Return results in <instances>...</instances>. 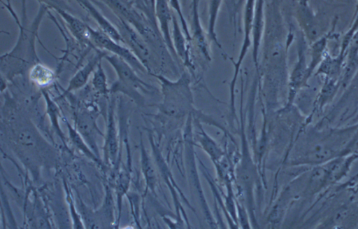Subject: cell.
Instances as JSON below:
<instances>
[{
    "label": "cell",
    "mask_w": 358,
    "mask_h": 229,
    "mask_svg": "<svg viewBox=\"0 0 358 229\" xmlns=\"http://www.w3.org/2000/svg\"><path fill=\"white\" fill-rule=\"evenodd\" d=\"M96 21L99 29L115 41L124 44L123 39L115 25L106 18L90 0H75Z\"/></svg>",
    "instance_id": "cell-19"
},
{
    "label": "cell",
    "mask_w": 358,
    "mask_h": 229,
    "mask_svg": "<svg viewBox=\"0 0 358 229\" xmlns=\"http://www.w3.org/2000/svg\"><path fill=\"white\" fill-rule=\"evenodd\" d=\"M28 78L32 84L44 89L56 81L57 73L41 62H38L29 69Z\"/></svg>",
    "instance_id": "cell-21"
},
{
    "label": "cell",
    "mask_w": 358,
    "mask_h": 229,
    "mask_svg": "<svg viewBox=\"0 0 358 229\" xmlns=\"http://www.w3.org/2000/svg\"><path fill=\"white\" fill-rule=\"evenodd\" d=\"M194 118V117H193ZM194 121L200 130L197 133V141L201 147L210 157L212 160L217 164L222 159L224 153L219 146L203 130L201 121L194 118Z\"/></svg>",
    "instance_id": "cell-23"
},
{
    "label": "cell",
    "mask_w": 358,
    "mask_h": 229,
    "mask_svg": "<svg viewBox=\"0 0 358 229\" xmlns=\"http://www.w3.org/2000/svg\"><path fill=\"white\" fill-rule=\"evenodd\" d=\"M41 93L45 102V112L49 117L51 125L56 133L63 139L64 135L59 122V118H62L59 107L45 88L41 89Z\"/></svg>",
    "instance_id": "cell-25"
},
{
    "label": "cell",
    "mask_w": 358,
    "mask_h": 229,
    "mask_svg": "<svg viewBox=\"0 0 358 229\" xmlns=\"http://www.w3.org/2000/svg\"><path fill=\"white\" fill-rule=\"evenodd\" d=\"M155 15L162 37L174 57L178 60L173 48L170 25L172 22L173 13L168 0L155 1Z\"/></svg>",
    "instance_id": "cell-16"
},
{
    "label": "cell",
    "mask_w": 358,
    "mask_h": 229,
    "mask_svg": "<svg viewBox=\"0 0 358 229\" xmlns=\"http://www.w3.org/2000/svg\"><path fill=\"white\" fill-rule=\"evenodd\" d=\"M323 79V83L313 100L311 111L305 119L303 126L309 125L314 116L322 113L324 109L334 100L341 88L340 80L330 78Z\"/></svg>",
    "instance_id": "cell-11"
},
{
    "label": "cell",
    "mask_w": 358,
    "mask_h": 229,
    "mask_svg": "<svg viewBox=\"0 0 358 229\" xmlns=\"http://www.w3.org/2000/svg\"><path fill=\"white\" fill-rule=\"evenodd\" d=\"M334 26L330 32L322 35L310 43V59L308 63V74L310 78L327 53V43L329 39L334 36Z\"/></svg>",
    "instance_id": "cell-22"
},
{
    "label": "cell",
    "mask_w": 358,
    "mask_h": 229,
    "mask_svg": "<svg viewBox=\"0 0 358 229\" xmlns=\"http://www.w3.org/2000/svg\"><path fill=\"white\" fill-rule=\"evenodd\" d=\"M53 11L62 18L69 32L84 50L87 51L90 49L96 50L89 39L87 24L66 10L57 8Z\"/></svg>",
    "instance_id": "cell-13"
},
{
    "label": "cell",
    "mask_w": 358,
    "mask_h": 229,
    "mask_svg": "<svg viewBox=\"0 0 358 229\" xmlns=\"http://www.w3.org/2000/svg\"><path fill=\"white\" fill-rule=\"evenodd\" d=\"M200 0H192V19L190 30L192 43L193 42L199 55L206 62L211 61L210 47L207 34L204 32L199 15Z\"/></svg>",
    "instance_id": "cell-15"
},
{
    "label": "cell",
    "mask_w": 358,
    "mask_h": 229,
    "mask_svg": "<svg viewBox=\"0 0 358 229\" xmlns=\"http://www.w3.org/2000/svg\"><path fill=\"white\" fill-rule=\"evenodd\" d=\"M115 99L111 98L108 103L106 119V131L103 146L104 161L107 165H114L118 151L117 131L115 118Z\"/></svg>",
    "instance_id": "cell-12"
},
{
    "label": "cell",
    "mask_w": 358,
    "mask_h": 229,
    "mask_svg": "<svg viewBox=\"0 0 358 229\" xmlns=\"http://www.w3.org/2000/svg\"><path fill=\"white\" fill-rule=\"evenodd\" d=\"M1 3L3 4L5 8L7 9L10 15L12 16L13 19L15 20L17 25L20 24V19L17 15L15 11L13 8L11 1L10 0H1Z\"/></svg>",
    "instance_id": "cell-31"
},
{
    "label": "cell",
    "mask_w": 358,
    "mask_h": 229,
    "mask_svg": "<svg viewBox=\"0 0 358 229\" xmlns=\"http://www.w3.org/2000/svg\"><path fill=\"white\" fill-rule=\"evenodd\" d=\"M22 2V18L19 25V34L13 48L1 55L0 68L5 78H12L22 74L27 68L41 62L36 50V41L38 39V29L45 14L49 8L40 4L38 11L31 24H28L26 0ZM40 41V40H39Z\"/></svg>",
    "instance_id": "cell-2"
},
{
    "label": "cell",
    "mask_w": 358,
    "mask_h": 229,
    "mask_svg": "<svg viewBox=\"0 0 358 229\" xmlns=\"http://www.w3.org/2000/svg\"><path fill=\"white\" fill-rule=\"evenodd\" d=\"M89 39L96 49L110 53L122 58L129 63L136 71L148 73L147 69L138 58L125 45L120 43L100 29H94L89 25Z\"/></svg>",
    "instance_id": "cell-6"
},
{
    "label": "cell",
    "mask_w": 358,
    "mask_h": 229,
    "mask_svg": "<svg viewBox=\"0 0 358 229\" xmlns=\"http://www.w3.org/2000/svg\"><path fill=\"white\" fill-rule=\"evenodd\" d=\"M255 0H245L243 14V40L240 48L237 60L234 62V76L230 83L229 102L230 113L231 117H236L234 90L242 62L245 59L249 48L252 46V27L255 13Z\"/></svg>",
    "instance_id": "cell-7"
},
{
    "label": "cell",
    "mask_w": 358,
    "mask_h": 229,
    "mask_svg": "<svg viewBox=\"0 0 358 229\" xmlns=\"http://www.w3.org/2000/svg\"><path fill=\"white\" fill-rule=\"evenodd\" d=\"M130 1H131L133 3V4H136V3H138L139 1L141 0H129Z\"/></svg>",
    "instance_id": "cell-35"
},
{
    "label": "cell",
    "mask_w": 358,
    "mask_h": 229,
    "mask_svg": "<svg viewBox=\"0 0 358 229\" xmlns=\"http://www.w3.org/2000/svg\"><path fill=\"white\" fill-rule=\"evenodd\" d=\"M39 4L47 6L50 11L57 8H62L68 11H71V8L66 0H36Z\"/></svg>",
    "instance_id": "cell-30"
},
{
    "label": "cell",
    "mask_w": 358,
    "mask_h": 229,
    "mask_svg": "<svg viewBox=\"0 0 358 229\" xmlns=\"http://www.w3.org/2000/svg\"><path fill=\"white\" fill-rule=\"evenodd\" d=\"M168 1H169L171 8L176 12V13L180 20L181 27L183 30V32H184L185 35L186 36L187 39L191 44L192 43V37H191V34H190V29H189L187 23L186 22V20L185 19V17L183 15L179 0H168Z\"/></svg>",
    "instance_id": "cell-29"
},
{
    "label": "cell",
    "mask_w": 358,
    "mask_h": 229,
    "mask_svg": "<svg viewBox=\"0 0 358 229\" xmlns=\"http://www.w3.org/2000/svg\"><path fill=\"white\" fill-rule=\"evenodd\" d=\"M243 0H231V5L240 7Z\"/></svg>",
    "instance_id": "cell-32"
},
{
    "label": "cell",
    "mask_w": 358,
    "mask_h": 229,
    "mask_svg": "<svg viewBox=\"0 0 358 229\" xmlns=\"http://www.w3.org/2000/svg\"><path fill=\"white\" fill-rule=\"evenodd\" d=\"M172 42L174 50L178 59L181 60L184 65L189 70L194 69V65L192 60L191 44L185 35L181 25L179 24L176 15L172 16Z\"/></svg>",
    "instance_id": "cell-17"
},
{
    "label": "cell",
    "mask_w": 358,
    "mask_h": 229,
    "mask_svg": "<svg viewBox=\"0 0 358 229\" xmlns=\"http://www.w3.org/2000/svg\"><path fill=\"white\" fill-rule=\"evenodd\" d=\"M222 1L209 0L207 36L208 40L215 43L217 48L224 53L225 57H227V54L224 51L221 43L218 41L215 31L216 22Z\"/></svg>",
    "instance_id": "cell-24"
},
{
    "label": "cell",
    "mask_w": 358,
    "mask_h": 229,
    "mask_svg": "<svg viewBox=\"0 0 358 229\" xmlns=\"http://www.w3.org/2000/svg\"><path fill=\"white\" fill-rule=\"evenodd\" d=\"M99 111L95 105L87 104L74 112L75 127L93 152L99 158L96 135L103 136L96 125Z\"/></svg>",
    "instance_id": "cell-9"
},
{
    "label": "cell",
    "mask_w": 358,
    "mask_h": 229,
    "mask_svg": "<svg viewBox=\"0 0 358 229\" xmlns=\"http://www.w3.org/2000/svg\"><path fill=\"white\" fill-rule=\"evenodd\" d=\"M345 60L338 55L331 56L327 52L313 75L341 81Z\"/></svg>",
    "instance_id": "cell-20"
},
{
    "label": "cell",
    "mask_w": 358,
    "mask_h": 229,
    "mask_svg": "<svg viewBox=\"0 0 358 229\" xmlns=\"http://www.w3.org/2000/svg\"><path fill=\"white\" fill-rule=\"evenodd\" d=\"M107 54L99 49L94 50V54L87 62L74 74L71 78L67 88L64 90L62 96H66L71 92L78 90L87 83L90 76L93 74L98 64L104 59Z\"/></svg>",
    "instance_id": "cell-14"
},
{
    "label": "cell",
    "mask_w": 358,
    "mask_h": 229,
    "mask_svg": "<svg viewBox=\"0 0 358 229\" xmlns=\"http://www.w3.org/2000/svg\"><path fill=\"white\" fill-rule=\"evenodd\" d=\"M358 13V0L357 1L356 6H355V13L353 15L352 18Z\"/></svg>",
    "instance_id": "cell-33"
},
{
    "label": "cell",
    "mask_w": 358,
    "mask_h": 229,
    "mask_svg": "<svg viewBox=\"0 0 358 229\" xmlns=\"http://www.w3.org/2000/svg\"><path fill=\"white\" fill-rule=\"evenodd\" d=\"M295 15L302 34L308 42L312 43L322 36L320 27L308 0H296Z\"/></svg>",
    "instance_id": "cell-10"
},
{
    "label": "cell",
    "mask_w": 358,
    "mask_h": 229,
    "mask_svg": "<svg viewBox=\"0 0 358 229\" xmlns=\"http://www.w3.org/2000/svg\"><path fill=\"white\" fill-rule=\"evenodd\" d=\"M141 165L147 188L154 192L157 182L156 174L151 160L142 144L141 146Z\"/></svg>",
    "instance_id": "cell-27"
},
{
    "label": "cell",
    "mask_w": 358,
    "mask_h": 229,
    "mask_svg": "<svg viewBox=\"0 0 358 229\" xmlns=\"http://www.w3.org/2000/svg\"><path fill=\"white\" fill-rule=\"evenodd\" d=\"M124 44L127 46L144 65L150 75L153 73L152 52L150 46L138 32L125 20L117 18L115 25Z\"/></svg>",
    "instance_id": "cell-8"
},
{
    "label": "cell",
    "mask_w": 358,
    "mask_h": 229,
    "mask_svg": "<svg viewBox=\"0 0 358 229\" xmlns=\"http://www.w3.org/2000/svg\"><path fill=\"white\" fill-rule=\"evenodd\" d=\"M62 120L66 125L69 131V136L72 144L88 158H90L97 164H101V161L99 158L93 153L91 148L87 147L84 141L85 140L76 128L73 127L65 117H63Z\"/></svg>",
    "instance_id": "cell-26"
},
{
    "label": "cell",
    "mask_w": 358,
    "mask_h": 229,
    "mask_svg": "<svg viewBox=\"0 0 358 229\" xmlns=\"http://www.w3.org/2000/svg\"><path fill=\"white\" fill-rule=\"evenodd\" d=\"M265 0H255L252 27V60L259 70V53L265 28L264 18Z\"/></svg>",
    "instance_id": "cell-18"
},
{
    "label": "cell",
    "mask_w": 358,
    "mask_h": 229,
    "mask_svg": "<svg viewBox=\"0 0 358 229\" xmlns=\"http://www.w3.org/2000/svg\"><path fill=\"white\" fill-rule=\"evenodd\" d=\"M155 0H149L151 6L154 8V9H155Z\"/></svg>",
    "instance_id": "cell-34"
},
{
    "label": "cell",
    "mask_w": 358,
    "mask_h": 229,
    "mask_svg": "<svg viewBox=\"0 0 358 229\" xmlns=\"http://www.w3.org/2000/svg\"><path fill=\"white\" fill-rule=\"evenodd\" d=\"M358 124L330 129H310L301 126L294 139V166H315L358 151Z\"/></svg>",
    "instance_id": "cell-1"
},
{
    "label": "cell",
    "mask_w": 358,
    "mask_h": 229,
    "mask_svg": "<svg viewBox=\"0 0 358 229\" xmlns=\"http://www.w3.org/2000/svg\"><path fill=\"white\" fill-rule=\"evenodd\" d=\"M92 87L99 95L106 97L110 93L107 82V76L101 61L92 74Z\"/></svg>",
    "instance_id": "cell-28"
},
{
    "label": "cell",
    "mask_w": 358,
    "mask_h": 229,
    "mask_svg": "<svg viewBox=\"0 0 358 229\" xmlns=\"http://www.w3.org/2000/svg\"><path fill=\"white\" fill-rule=\"evenodd\" d=\"M151 76L160 83L162 99L157 108L162 116L178 120L192 115L200 121L217 126L215 120L195 108L191 80L186 71L176 80H171L163 74H152Z\"/></svg>",
    "instance_id": "cell-3"
},
{
    "label": "cell",
    "mask_w": 358,
    "mask_h": 229,
    "mask_svg": "<svg viewBox=\"0 0 358 229\" xmlns=\"http://www.w3.org/2000/svg\"><path fill=\"white\" fill-rule=\"evenodd\" d=\"M104 59L113 68L117 77L110 88V93L120 92L130 97L138 106H143L145 99L141 92L151 94L157 91L155 87L143 81L136 71L122 58L107 53Z\"/></svg>",
    "instance_id": "cell-4"
},
{
    "label": "cell",
    "mask_w": 358,
    "mask_h": 229,
    "mask_svg": "<svg viewBox=\"0 0 358 229\" xmlns=\"http://www.w3.org/2000/svg\"><path fill=\"white\" fill-rule=\"evenodd\" d=\"M306 39L302 34L297 41V60L287 79V97L283 109H290L299 92L308 86L310 76L306 60Z\"/></svg>",
    "instance_id": "cell-5"
}]
</instances>
